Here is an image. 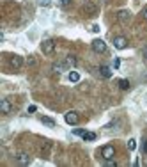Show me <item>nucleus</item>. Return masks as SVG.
<instances>
[{"label":"nucleus","instance_id":"f257e3e1","mask_svg":"<svg viewBox=\"0 0 147 167\" xmlns=\"http://www.w3.org/2000/svg\"><path fill=\"white\" fill-rule=\"evenodd\" d=\"M41 50H43V53H46V55H52L55 52V41L53 39H44V41L41 43Z\"/></svg>","mask_w":147,"mask_h":167},{"label":"nucleus","instance_id":"f03ea898","mask_svg":"<svg viewBox=\"0 0 147 167\" xmlns=\"http://www.w3.org/2000/svg\"><path fill=\"white\" fill-rule=\"evenodd\" d=\"M81 13L87 14V16H94V14H97V5L92 2H85L81 5Z\"/></svg>","mask_w":147,"mask_h":167},{"label":"nucleus","instance_id":"7ed1b4c3","mask_svg":"<svg viewBox=\"0 0 147 167\" xmlns=\"http://www.w3.org/2000/svg\"><path fill=\"white\" fill-rule=\"evenodd\" d=\"M91 45H92V50L96 53H105V52H107V43H105L103 39H94Z\"/></svg>","mask_w":147,"mask_h":167},{"label":"nucleus","instance_id":"20e7f679","mask_svg":"<svg viewBox=\"0 0 147 167\" xmlns=\"http://www.w3.org/2000/svg\"><path fill=\"white\" fill-rule=\"evenodd\" d=\"M101 156H103V160H112V158L115 156V148H113L112 144L105 146V148L101 149Z\"/></svg>","mask_w":147,"mask_h":167},{"label":"nucleus","instance_id":"39448f33","mask_svg":"<svg viewBox=\"0 0 147 167\" xmlns=\"http://www.w3.org/2000/svg\"><path fill=\"white\" fill-rule=\"evenodd\" d=\"M113 46H115L117 50H124V48H128V39H126L124 36L113 37Z\"/></svg>","mask_w":147,"mask_h":167},{"label":"nucleus","instance_id":"423d86ee","mask_svg":"<svg viewBox=\"0 0 147 167\" xmlns=\"http://www.w3.org/2000/svg\"><path fill=\"white\" fill-rule=\"evenodd\" d=\"M64 117H66V123L68 124H76L78 119H80L76 110H69V112H66V116H64Z\"/></svg>","mask_w":147,"mask_h":167},{"label":"nucleus","instance_id":"0eeeda50","mask_svg":"<svg viewBox=\"0 0 147 167\" xmlns=\"http://www.w3.org/2000/svg\"><path fill=\"white\" fill-rule=\"evenodd\" d=\"M117 20H119L121 23H128L129 20H131V13H129L128 9H122V11H119V13H117Z\"/></svg>","mask_w":147,"mask_h":167},{"label":"nucleus","instance_id":"6e6552de","mask_svg":"<svg viewBox=\"0 0 147 167\" xmlns=\"http://www.w3.org/2000/svg\"><path fill=\"white\" fill-rule=\"evenodd\" d=\"M9 64H11L13 68L18 69V68L23 66V59L20 57V55H11V57H9Z\"/></svg>","mask_w":147,"mask_h":167},{"label":"nucleus","instance_id":"1a4fd4ad","mask_svg":"<svg viewBox=\"0 0 147 167\" xmlns=\"http://www.w3.org/2000/svg\"><path fill=\"white\" fill-rule=\"evenodd\" d=\"M0 110H2L4 114H11L13 112V105L9 103V100H2L0 101Z\"/></svg>","mask_w":147,"mask_h":167},{"label":"nucleus","instance_id":"9d476101","mask_svg":"<svg viewBox=\"0 0 147 167\" xmlns=\"http://www.w3.org/2000/svg\"><path fill=\"white\" fill-rule=\"evenodd\" d=\"M16 160H18L21 165H27V164H30V155L28 153H18L16 155Z\"/></svg>","mask_w":147,"mask_h":167},{"label":"nucleus","instance_id":"9b49d317","mask_svg":"<svg viewBox=\"0 0 147 167\" xmlns=\"http://www.w3.org/2000/svg\"><path fill=\"white\" fill-rule=\"evenodd\" d=\"M66 68H68L66 62H55V64L52 66V69L55 71V73H62V71H66Z\"/></svg>","mask_w":147,"mask_h":167},{"label":"nucleus","instance_id":"f8f14e48","mask_svg":"<svg viewBox=\"0 0 147 167\" xmlns=\"http://www.w3.org/2000/svg\"><path fill=\"white\" fill-rule=\"evenodd\" d=\"M99 73H101V77H105V78H110V77H112V69H110L108 66H101V68H99Z\"/></svg>","mask_w":147,"mask_h":167},{"label":"nucleus","instance_id":"ddd939ff","mask_svg":"<svg viewBox=\"0 0 147 167\" xmlns=\"http://www.w3.org/2000/svg\"><path fill=\"white\" fill-rule=\"evenodd\" d=\"M41 123H43V124H46V126H50V128H53V126L57 124L52 117H46V116H43V117H41Z\"/></svg>","mask_w":147,"mask_h":167},{"label":"nucleus","instance_id":"4468645a","mask_svg":"<svg viewBox=\"0 0 147 167\" xmlns=\"http://www.w3.org/2000/svg\"><path fill=\"white\" fill-rule=\"evenodd\" d=\"M117 85H119V89H122V91H128V89H129V80L122 78V80H119V82H117Z\"/></svg>","mask_w":147,"mask_h":167},{"label":"nucleus","instance_id":"2eb2a0df","mask_svg":"<svg viewBox=\"0 0 147 167\" xmlns=\"http://www.w3.org/2000/svg\"><path fill=\"white\" fill-rule=\"evenodd\" d=\"M76 57H75V55H68V57H66V64L68 66H76Z\"/></svg>","mask_w":147,"mask_h":167},{"label":"nucleus","instance_id":"dca6fc26","mask_svg":"<svg viewBox=\"0 0 147 167\" xmlns=\"http://www.w3.org/2000/svg\"><path fill=\"white\" fill-rule=\"evenodd\" d=\"M83 140H96V133L94 132H85L83 133Z\"/></svg>","mask_w":147,"mask_h":167},{"label":"nucleus","instance_id":"f3484780","mask_svg":"<svg viewBox=\"0 0 147 167\" xmlns=\"http://www.w3.org/2000/svg\"><path fill=\"white\" fill-rule=\"evenodd\" d=\"M69 80L71 82H78L80 80V75L76 73V71H71V73H69Z\"/></svg>","mask_w":147,"mask_h":167},{"label":"nucleus","instance_id":"a211bd4d","mask_svg":"<svg viewBox=\"0 0 147 167\" xmlns=\"http://www.w3.org/2000/svg\"><path fill=\"white\" fill-rule=\"evenodd\" d=\"M135 148H136V140H135V139H129V140H128V149L133 151Z\"/></svg>","mask_w":147,"mask_h":167},{"label":"nucleus","instance_id":"6ab92c4d","mask_svg":"<svg viewBox=\"0 0 147 167\" xmlns=\"http://www.w3.org/2000/svg\"><path fill=\"white\" fill-rule=\"evenodd\" d=\"M27 64H28V66H36V59H34V55H28Z\"/></svg>","mask_w":147,"mask_h":167},{"label":"nucleus","instance_id":"aec40b11","mask_svg":"<svg viewBox=\"0 0 147 167\" xmlns=\"http://www.w3.org/2000/svg\"><path fill=\"white\" fill-rule=\"evenodd\" d=\"M73 133H75V135H80V137H83L85 130H83V128H76V130H73Z\"/></svg>","mask_w":147,"mask_h":167},{"label":"nucleus","instance_id":"412c9836","mask_svg":"<svg viewBox=\"0 0 147 167\" xmlns=\"http://www.w3.org/2000/svg\"><path fill=\"white\" fill-rule=\"evenodd\" d=\"M39 5L48 7V5H52V0H39Z\"/></svg>","mask_w":147,"mask_h":167},{"label":"nucleus","instance_id":"4be33fe9","mask_svg":"<svg viewBox=\"0 0 147 167\" xmlns=\"http://www.w3.org/2000/svg\"><path fill=\"white\" fill-rule=\"evenodd\" d=\"M119 66H121V59H119V57H115V59H113V68L117 69Z\"/></svg>","mask_w":147,"mask_h":167},{"label":"nucleus","instance_id":"5701e85b","mask_svg":"<svg viewBox=\"0 0 147 167\" xmlns=\"http://www.w3.org/2000/svg\"><path fill=\"white\" fill-rule=\"evenodd\" d=\"M59 4L66 7V5H69V4H71V0H59Z\"/></svg>","mask_w":147,"mask_h":167},{"label":"nucleus","instance_id":"b1692460","mask_svg":"<svg viewBox=\"0 0 147 167\" xmlns=\"http://www.w3.org/2000/svg\"><path fill=\"white\" fill-rule=\"evenodd\" d=\"M107 165H110V167H115L117 164H115V160H113V158H112V160H107Z\"/></svg>","mask_w":147,"mask_h":167},{"label":"nucleus","instance_id":"393cba45","mask_svg":"<svg viewBox=\"0 0 147 167\" xmlns=\"http://www.w3.org/2000/svg\"><path fill=\"white\" fill-rule=\"evenodd\" d=\"M142 18H144V20H147V5L142 9Z\"/></svg>","mask_w":147,"mask_h":167},{"label":"nucleus","instance_id":"a878e982","mask_svg":"<svg viewBox=\"0 0 147 167\" xmlns=\"http://www.w3.org/2000/svg\"><path fill=\"white\" fill-rule=\"evenodd\" d=\"M36 110H37L36 105H30V107H28V112H30V114H32V112H36Z\"/></svg>","mask_w":147,"mask_h":167},{"label":"nucleus","instance_id":"bb28decb","mask_svg":"<svg viewBox=\"0 0 147 167\" xmlns=\"http://www.w3.org/2000/svg\"><path fill=\"white\" fill-rule=\"evenodd\" d=\"M142 55H144V59H147V45L144 46V50H142Z\"/></svg>","mask_w":147,"mask_h":167},{"label":"nucleus","instance_id":"cd10ccee","mask_svg":"<svg viewBox=\"0 0 147 167\" xmlns=\"http://www.w3.org/2000/svg\"><path fill=\"white\" fill-rule=\"evenodd\" d=\"M91 30H92V32H99V25H92Z\"/></svg>","mask_w":147,"mask_h":167},{"label":"nucleus","instance_id":"c85d7f7f","mask_svg":"<svg viewBox=\"0 0 147 167\" xmlns=\"http://www.w3.org/2000/svg\"><path fill=\"white\" fill-rule=\"evenodd\" d=\"M142 149H144V153H147V139L144 140V146H142Z\"/></svg>","mask_w":147,"mask_h":167}]
</instances>
